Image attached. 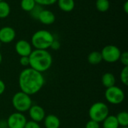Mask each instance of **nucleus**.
Masks as SVG:
<instances>
[{
    "instance_id": "nucleus-1",
    "label": "nucleus",
    "mask_w": 128,
    "mask_h": 128,
    "mask_svg": "<svg viewBox=\"0 0 128 128\" xmlns=\"http://www.w3.org/2000/svg\"><path fill=\"white\" fill-rule=\"evenodd\" d=\"M18 83L20 91L31 96L41 90L44 86L45 80L42 73L27 68L20 73Z\"/></svg>"
},
{
    "instance_id": "nucleus-2",
    "label": "nucleus",
    "mask_w": 128,
    "mask_h": 128,
    "mask_svg": "<svg viewBox=\"0 0 128 128\" xmlns=\"http://www.w3.org/2000/svg\"><path fill=\"white\" fill-rule=\"evenodd\" d=\"M29 67L40 73L48 70L52 64V55L47 50H32L28 56Z\"/></svg>"
},
{
    "instance_id": "nucleus-3",
    "label": "nucleus",
    "mask_w": 128,
    "mask_h": 128,
    "mask_svg": "<svg viewBox=\"0 0 128 128\" xmlns=\"http://www.w3.org/2000/svg\"><path fill=\"white\" fill-rule=\"evenodd\" d=\"M53 34L47 31L40 29L35 32L31 38V44L36 50H47L54 40Z\"/></svg>"
},
{
    "instance_id": "nucleus-4",
    "label": "nucleus",
    "mask_w": 128,
    "mask_h": 128,
    "mask_svg": "<svg viewBox=\"0 0 128 128\" xmlns=\"http://www.w3.org/2000/svg\"><path fill=\"white\" fill-rule=\"evenodd\" d=\"M11 104L16 112L23 113L28 111L32 105V100L30 95L20 91L14 94Z\"/></svg>"
},
{
    "instance_id": "nucleus-5",
    "label": "nucleus",
    "mask_w": 128,
    "mask_h": 128,
    "mask_svg": "<svg viewBox=\"0 0 128 128\" xmlns=\"http://www.w3.org/2000/svg\"><path fill=\"white\" fill-rule=\"evenodd\" d=\"M109 115L110 110L108 106L101 101L93 104L88 110V116L90 120H93L98 123H102Z\"/></svg>"
},
{
    "instance_id": "nucleus-6",
    "label": "nucleus",
    "mask_w": 128,
    "mask_h": 128,
    "mask_svg": "<svg viewBox=\"0 0 128 128\" xmlns=\"http://www.w3.org/2000/svg\"><path fill=\"white\" fill-rule=\"evenodd\" d=\"M104 95L107 102L113 105L121 104L125 99L124 91L116 86L106 88Z\"/></svg>"
},
{
    "instance_id": "nucleus-7",
    "label": "nucleus",
    "mask_w": 128,
    "mask_h": 128,
    "mask_svg": "<svg viewBox=\"0 0 128 128\" xmlns=\"http://www.w3.org/2000/svg\"><path fill=\"white\" fill-rule=\"evenodd\" d=\"M100 53L104 61L107 63H115L119 61L122 52L117 46L109 44L102 49Z\"/></svg>"
},
{
    "instance_id": "nucleus-8",
    "label": "nucleus",
    "mask_w": 128,
    "mask_h": 128,
    "mask_svg": "<svg viewBox=\"0 0 128 128\" xmlns=\"http://www.w3.org/2000/svg\"><path fill=\"white\" fill-rule=\"evenodd\" d=\"M6 122L8 128H24L27 119L23 113L15 112L8 116Z\"/></svg>"
},
{
    "instance_id": "nucleus-9",
    "label": "nucleus",
    "mask_w": 128,
    "mask_h": 128,
    "mask_svg": "<svg viewBox=\"0 0 128 128\" xmlns=\"http://www.w3.org/2000/svg\"><path fill=\"white\" fill-rule=\"evenodd\" d=\"M15 51L16 52L21 56H29L31 52H32V46L31 43H29L26 40H19L15 44Z\"/></svg>"
},
{
    "instance_id": "nucleus-10",
    "label": "nucleus",
    "mask_w": 128,
    "mask_h": 128,
    "mask_svg": "<svg viewBox=\"0 0 128 128\" xmlns=\"http://www.w3.org/2000/svg\"><path fill=\"white\" fill-rule=\"evenodd\" d=\"M28 115L32 121L39 123L44 121L46 116V112L42 106L39 105H32L28 110Z\"/></svg>"
},
{
    "instance_id": "nucleus-11",
    "label": "nucleus",
    "mask_w": 128,
    "mask_h": 128,
    "mask_svg": "<svg viewBox=\"0 0 128 128\" xmlns=\"http://www.w3.org/2000/svg\"><path fill=\"white\" fill-rule=\"evenodd\" d=\"M16 38V32L10 26H4L0 28V41L2 44H10Z\"/></svg>"
},
{
    "instance_id": "nucleus-12",
    "label": "nucleus",
    "mask_w": 128,
    "mask_h": 128,
    "mask_svg": "<svg viewBox=\"0 0 128 128\" xmlns=\"http://www.w3.org/2000/svg\"><path fill=\"white\" fill-rule=\"evenodd\" d=\"M38 20L44 25L50 26L55 22L56 16L53 12L47 9H43L40 13Z\"/></svg>"
},
{
    "instance_id": "nucleus-13",
    "label": "nucleus",
    "mask_w": 128,
    "mask_h": 128,
    "mask_svg": "<svg viewBox=\"0 0 128 128\" xmlns=\"http://www.w3.org/2000/svg\"><path fill=\"white\" fill-rule=\"evenodd\" d=\"M44 123L45 128H59L61 125L60 119L53 114L46 116L44 119Z\"/></svg>"
},
{
    "instance_id": "nucleus-14",
    "label": "nucleus",
    "mask_w": 128,
    "mask_h": 128,
    "mask_svg": "<svg viewBox=\"0 0 128 128\" xmlns=\"http://www.w3.org/2000/svg\"><path fill=\"white\" fill-rule=\"evenodd\" d=\"M101 82H102V85L106 88H108L116 86V80L113 74L110 72H106L102 75Z\"/></svg>"
},
{
    "instance_id": "nucleus-15",
    "label": "nucleus",
    "mask_w": 128,
    "mask_h": 128,
    "mask_svg": "<svg viewBox=\"0 0 128 128\" xmlns=\"http://www.w3.org/2000/svg\"><path fill=\"white\" fill-rule=\"evenodd\" d=\"M56 2L59 9L66 13L72 11L75 8L74 0H57Z\"/></svg>"
},
{
    "instance_id": "nucleus-16",
    "label": "nucleus",
    "mask_w": 128,
    "mask_h": 128,
    "mask_svg": "<svg viewBox=\"0 0 128 128\" xmlns=\"http://www.w3.org/2000/svg\"><path fill=\"white\" fill-rule=\"evenodd\" d=\"M103 128H119L116 116L109 115L102 122Z\"/></svg>"
},
{
    "instance_id": "nucleus-17",
    "label": "nucleus",
    "mask_w": 128,
    "mask_h": 128,
    "mask_svg": "<svg viewBox=\"0 0 128 128\" xmlns=\"http://www.w3.org/2000/svg\"><path fill=\"white\" fill-rule=\"evenodd\" d=\"M103 61L102 56L100 52L98 51H93L90 52L88 56V62L89 64L92 65H96L100 64Z\"/></svg>"
},
{
    "instance_id": "nucleus-18",
    "label": "nucleus",
    "mask_w": 128,
    "mask_h": 128,
    "mask_svg": "<svg viewBox=\"0 0 128 128\" xmlns=\"http://www.w3.org/2000/svg\"><path fill=\"white\" fill-rule=\"evenodd\" d=\"M10 14V4L4 0L0 2V19L7 18Z\"/></svg>"
},
{
    "instance_id": "nucleus-19",
    "label": "nucleus",
    "mask_w": 128,
    "mask_h": 128,
    "mask_svg": "<svg viewBox=\"0 0 128 128\" xmlns=\"http://www.w3.org/2000/svg\"><path fill=\"white\" fill-rule=\"evenodd\" d=\"M119 127H128V113L126 111H122L116 116Z\"/></svg>"
},
{
    "instance_id": "nucleus-20",
    "label": "nucleus",
    "mask_w": 128,
    "mask_h": 128,
    "mask_svg": "<svg viewBox=\"0 0 128 128\" xmlns=\"http://www.w3.org/2000/svg\"><path fill=\"white\" fill-rule=\"evenodd\" d=\"M95 7L100 12H106L110 8V2L109 0H97L95 2Z\"/></svg>"
},
{
    "instance_id": "nucleus-21",
    "label": "nucleus",
    "mask_w": 128,
    "mask_h": 128,
    "mask_svg": "<svg viewBox=\"0 0 128 128\" xmlns=\"http://www.w3.org/2000/svg\"><path fill=\"white\" fill-rule=\"evenodd\" d=\"M37 3L34 0H21L20 1V7L22 10L24 11L30 12L35 6Z\"/></svg>"
},
{
    "instance_id": "nucleus-22",
    "label": "nucleus",
    "mask_w": 128,
    "mask_h": 128,
    "mask_svg": "<svg viewBox=\"0 0 128 128\" xmlns=\"http://www.w3.org/2000/svg\"><path fill=\"white\" fill-rule=\"evenodd\" d=\"M120 80L124 85H128V66H124L120 73Z\"/></svg>"
},
{
    "instance_id": "nucleus-23",
    "label": "nucleus",
    "mask_w": 128,
    "mask_h": 128,
    "mask_svg": "<svg viewBox=\"0 0 128 128\" xmlns=\"http://www.w3.org/2000/svg\"><path fill=\"white\" fill-rule=\"evenodd\" d=\"M42 10H43L42 6H40V5H39V4H36V6H35L29 13H30L31 16H32L34 19L38 20V16H39V14H40V13L41 12Z\"/></svg>"
},
{
    "instance_id": "nucleus-24",
    "label": "nucleus",
    "mask_w": 128,
    "mask_h": 128,
    "mask_svg": "<svg viewBox=\"0 0 128 128\" xmlns=\"http://www.w3.org/2000/svg\"><path fill=\"white\" fill-rule=\"evenodd\" d=\"M37 4L40 6H50L56 3L57 0H34Z\"/></svg>"
},
{
    "instance_id": "nucleus-25",
    "label": "nucleus",
    "mask_w": 128,
    "mask_h": 128,
    "mask_svg": "<svg viewBox=\"0 0 128 128\" xmlns=\"http://www.w3.org/2000/svg\"><path fill=\"white\" fill-rule=\"evenodd\" d=\"M119 61L124 65V67L128 66V52L127 51H124V52L121 53Z\"/></svg>"
},
{
    "instance_id": "nucleus-26",
    "label": "nucleus",
    "mask_w": 128,
    "mask_h": 128,
    "mask_svg": "<svg viewBox=\"0 0 128 128\" xmlns=\"http://www.w3.org/2000/svg\"><path fill=\"white\" fill-rule=\"evenodd\" d=\"M85 128H100V123L97 122H94L93 120H89L86 123Z\"/></svg>"
},
{
    "instance_id": "nucleus-27",
    "label": "nucleus",
    "mask_w": 128,
    "mask_h": 128,
    "mask_svg": "<svg viewBox=\"0 0 128 128\" xmlns=\"http://www.w3.org/2000/svg\"><path fill=\"white\" fill-rule=\"evenodd\" d=\"M24 128H41L39 123L38 122H33V121H27L26 125Z\"/></svg>"
},
{
    "instance_id": "nucleus-28",
    "label": "nucleus",
    "mask_w": 128,
    "mask_h": 128,
    "mask_svg": "<svg viewBox=\"0 0 128 128\" xmlns=\"http://www.w3.org/2000/svg\"><path fill=\"white\" fill-rule=\"evenodd\" d=\"M20 64L22 67H28L29 66V58H28V56H21L20 58Z\"/></svg>"
},
{
    "instance_id": "nucleus-29",
    "label": "nucleus",
    "mask_w": 128,
    "mask_h": 128,
    "mask_svg": "<svg viewBox=\"0 0 128 128\" xmlns=\"http://www.w3.org/2000/svg\"><path fill=\"white\" fill-rule=\"evenodd\" d=\"M60 47H61V44H60V42H59L58 40L54 39V40L52 41V44H51V46H50V48H51L52 50H58L60 49Z\"/></svg>"
},
{
    "instance_id": "nucleus-30",
    "label": "nucleus",
    "mask_w": 128,
    "mask_h": 128,
    "mask_svg": "<svg viewBox=\"0 0 128 128\" xmlns=\"http://www.w3.org/2000/svg\"><path fill=\"white\" fill-rule=\"evenodd\" d=\"M5 88H6V86H5V84H4V81L0 79V95H2L4 92Z\"/></svg>"
},
{
    "instance_id": "nucleus-31",
    "label": "nucleus",
    "mask_w": 128,
    "mask_h": 128,
    "mask_svg": "<svg viewBox=\"0 0 128 128\" xmlns=\"http://www.w3.org/2000/svg\"><path fill=\"white\" fill-rule=\"evenodd\" d=\"M123 9L125 14H128V1H125V2L123 4Z\"/></svg>"
},
{
    "instance_id": "nucleus-32",
    "label": "nucleus",
    "mask_w": 128,
    "mask_h": 128,
    "mask_svg": "<svg viewBox=\"0 0 128 128\" xmlns=\"http://www.w3.org/2000/svg\"><path fill=\"white\" fill-rule=\"evenodd\" d=\"M2 62V52H0V64H1Z\"/></svg>"
},
{
    "instance_id": "nucleus-33",
    "label": "nucleus",
    "mask_w": 128,
    "mask_h": 128,
    "mask_svg": "<svg viewBox=\"0 0 128 128\" xmlns=\"http://www.w3.org/2000/svg\"><path fill=\"white\" fill-rule=\"evenodd\" d=\"M2 43H1V41H0V47H1V46H2Z\"/></svg>"
},
{
    "instance_id": "nucleus-34",
    "label": "nucleus",
    "mask_w": 128,
    "mask_h": 128,
    "mask_svg": "<svg viewBox=\"0 0 128 128\" xmlns=\"http://www.w3.org/2000/svg\"><path fill=\"white\" fill-rule=\"evenodd\" d=\"M128 128V127H124V128Z\"/></svg>"
},
{
    "instance_id": "nucleus-35",
    "label": "nucleus",
    "mask_w": 128,
    "mask_h": 128,
    "mask_svg": "<svg viewBox=\"0 0 128 128\" xmlns=\"http://www.w3.org/2000/svg\"><path fill=\"white\" fill-rule=\"evenodd\" d=\"M2 1H3V0H0V2H2Z\"/></svg>"
}]
</instances>
